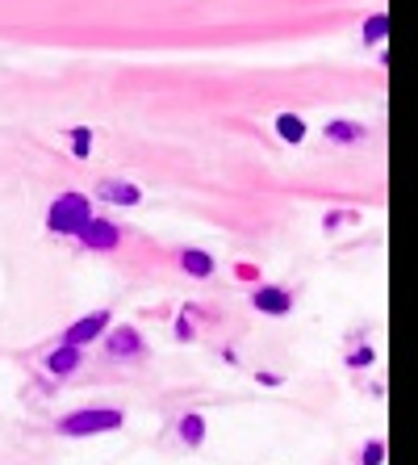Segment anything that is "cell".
<instances>
[{
    "label": "cell",
    "instance_id": "6da1fadb",
    "mask_svg": "<svg viewBox=\"0 0 418 465\" xmlns=\"http://www.w3.org/2000/svg\"><path fill=\"white\" fill-rule=\"evenodd\" d=\"M121 424H126V416L113 407H84V411L59 419V432L63 436H101V432H118Z\"/></svg>",
    "mask_w": 418,
    "mask_h": 465
},
{
    "label": "cell",
    "instance_id": "7a4b0ae2",
    "mask_svg": "<svg viewBox=\"0 0 418 465\" xmlns=\"http://www.w3.org/2000/svg\"><path fill=\"white\" fill-rule=\"evenodd\" d=\"M93 219V201L84 193H59L50 201V214H47V227L55 235H76L84 222Z\"/></svg>",
    "mask_w": 418,
    "mask_h": 465
},
{
    "label": "cell",
    "instance_id": "3957f363",
    "mask_svg": "<svg viewBox=\"0 0 418 465\" xmlns=\"http://www.w3.org/2000/svg\"><path fill=\"white\" fill-rule=\"evenodd\" d=\"M109 327H113V315H109V310H93V315L76 318L72 327L63 331V340H59V344H72V348H84V344L101 340V335H105Z\"/></svg>",
    "mask_w": 418,
    "mask_h": 465
},
{
    "label": "cell",
    "instance_id": "277c9868",
    "mask_svg": "<svg viewBox=\"0 0 418 465\" xmlns=\"http://www.w3.org/2000/svg\"><path fill=\"white\" fill-rule=\"evenodd\" d=\"M76 239H80L84 247H93V252H113V247L121 244V227L109 219H88L76 231Z\"/></svg>",
    "mask_w": 418,
    "mask_h": 465
},
{
    "label": "cell",
    "instance_id": "5b68a950",
    "mask_svg": "<svg viewBox=\"0 0 418 465\" xmlns=\"http://www.w3.org/2000/svg\"><path fill=\"white\" fill-rule=\"evenodd\" d=\"M105 356H113V361L143 356V335H138L134 327H109L105 331Z\"/></svg>",
    "mask_w": 418,
    "mask_h": 465
},
{
    "label": "cell",
    "instance_id": "8992f818",
    "mask_svg": "<svg viewBox=\"0 0 418 465\" xmlns=\"http://www.w3.org/2000/svg\"><path fill=\"white\" fill-rule=\"evenodd\" d=\"M251 307L263 310V315H289V307H293V294H289L285 285H260V290L251 294Z\"/></svg>",
    "mask_w": 418,
    "mask_h": 465
},
{
    "label": "cell",
    "instance_id": "52a82bcc",
    "mask_svg": "<svg viewBox=\"0 0 418 465\" xmlns=\"http://www.w3.org/2000/svg\"><path fill=\"white\" fill-rule=\"evenodd\" d=\"M96 197H101V201H113V206H138V201H143L138 184H130V181H101L96 184Z\"/></svg>",
    "mask_w": 418,
    "mask_h": 465
},
{
    "label": "cell",
    "instance_id": "ba28073f",
    "mask_svg": "<svg viewBox=\"0 0 418 465\" xmlns=\"http://www.w3.org/2000/svg\"><path fill=\"white\" fill-rule=\"evenodd\" d=\"M80 353H84V348L59 344V348H55V353L47 356V369L55 373V378H67V373H76V369H80Z\"/></svg>",
    "mask_w": 418,
    "mask_h": 465
},
{
    "label": "cell",
    "instance_id": "9c48e42d",
    "mask_svg": "<svg viewBox=\"0 0 418 465\" xmlns=\"http://www.w3.org/2000/svg\"><path fill=\"white\" fill-rule=\"evenodd\" d=\"M180 269L189 273V277H209V273H214V256H209V252H197V247H184V252H180Z\"/></svg>",
    "mask_w": 418,
    "mask_h": 465
},
{
    "label": "cell",
    "instance_id": "30bf717a",
    "mask_svg": "<svg viewBox=\"0 0 418 465\" xmlns=\"http://www.w3.org/2000/svg\"><path fill=\"white\" fill-rule=\"evenodd\" d=\"M369 135L360 122H326V139L331 143H360V139Z\"/></svg>",
    "mask_w": 418,
    "mask_h": 465
},
{
    "label": "cell",
    "instance_id": "8fae6325",
    "mask_svg": "<svg viewBox=\"0 0 418 465\" xmlns=\"http://www.w3.org/2000/svg\"><path fill=\"white\" fill-rule=\"evenodd\" d=\"M276 130H280L285 143H301V139H306V122H301L298 113H280V118H276Z\"/></svg>",
    "mask_w": 418,
    "mask_h": 465
},
{
    "label": "cell",
    "instance_id": "7c38bea8",
    "mask_svg": "<svg viewBox=\"0 0 418 465\" xmlns=\"http://www.w3.org/2000/svg\"><path fill=\"white\" fill-rule=\"evenodd\" d=\"M180 436H184V444L197 449V444L205 441V419L201 416H184V419H180Z\"/></svg>",
    "mask_w": 418,
    "mask_h": 465
},
{
    "label": "cell",
    "instance_id": "4fadbf2b",
    "mask_svg": "<svg viewBox=\"0 0 418 465\" xmlns=\"http://www.w3.org/2000/svg\"><path fill=\"white\" fill-rule=\"evenodd\" d=\"M88 148H93V130H88V126H76V130H72V151H76V156H88Z\"/></svg>",
    "mask_w": 418,
    "mask_h": 465
},
{
    "label": "cell",
    "instance_id": "5bb4252c",
    "mask_svg": "<svg viewBox=\"0 0 418 465\" xmlns=\"http://www.w3.org/2000/svg\"><path fill=\"white\" fill-rule=\"evenodd\" d=\"M385 13H377V17H372V22H364V38H369V42H381L385 38Z\"/></svg>",
    "mask_w": 418,
    "mask_h": 465
},
{
    "label": "cell",
    "instance_id": "9a60e30c",
    "mask_svg": "<svg viewBox=\"0 0 418 465\" xmlns=\"http://www.w3.org/2000/svg\"><path fill=\"white\" fill-rule=\"evenodd\" d=\"M381 461H385V444H381V441L364 444V453H360V465H381Z\"/></svg>",
    "mask_w": 418,
    "mask_h": 465
},
{
    "label": "cell",
    "instance_id": "2e32d148",
    "mask_svg": "<svg viewBox=\"0 0 418 465\" xmlns=\"http://www.w3.org/2000/svg\"><path fill=\"white\" fill-rule=\"evenodd\" d=\"M243 277V282H255V277H260V269H255V264H239V269H235Z\"/></svg>",
    "mask_w": 418,
    "mask_h": 465
}]
</instances>
